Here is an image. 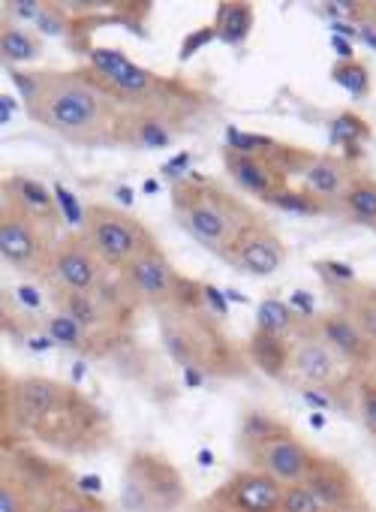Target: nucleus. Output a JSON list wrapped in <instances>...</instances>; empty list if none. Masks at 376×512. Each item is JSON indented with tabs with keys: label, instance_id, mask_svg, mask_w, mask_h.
Segmentation results:
<instances>
[{
	"label": "nucleus",
	"instance_id": "obj_10",
	"mask_svg": "<svg viewBox=\"0 0 376 512\" xmlns=\"http://www.w3.org/2000/svg\"><path fill=\"white\" fill-rule=\"evenodd\" d=\"M220 497L238 512H280L283 482L265 470H244L223 485Z\"/></svg>",
	"mask_w": 376,
	"mask_h": 512
},
{
	"label": "nucleus",
	"instance_id": "obj_35",
	"mask_svg": "<svg viewBox=\"0 0 376 512\" xmlns=\"http://www.w3.org/2000/svg\"><path fill=\"white\" fill-rule=\"evenodd\" d=\"M361 419L370 431H376V383H367L361 389Z\"/></svg>",
	"mask_w": 376,
	"mask_h": 512
},
{
	"label": "nucleus",
	"instance_id": "obj_16",
	"mask_svg": "<svg viewBox=\"0 0 376 512\" xmlns=\"http://www.w3.org/2000/svg\"><path fill=\"white\" fill-rule=\"evenodd\" d=\"M289 368L313 386H325L334 380L337 374V353L322 341V338H307L292 350V362Z\"/></svg>",
	"mask_w": 376,
	"mask_h": 512
},
{
	"label": "nucleus",
	"instance_id": "obj_19",
	"mask_svg": "<svg viewBox=\"0 0 376 512\" xmlns=\"http://www.w3.org/2000/svg\"><path fill=\"white\" fill-rule=\"evenodd\" d=\"M247 350H250L253 365H256L265 377H274V380H280V377L286 374L289 362H292V350L283 344V338H280V335H271V332H262V329H256V332L250 335Z\"/></svg>",
	"mask_w": 376,
	"mask_h": 512
},
{
	"label": "nucleus",
	"instance_id": "obj_33",
	"mask_svg": "<svg viewBox=\"0 0 376 512\" xmlns=\"http://www.w3.org/2000/svg\"><path fill=\"white\" fill-rule=\"evenodd\" d=\"M0 512H25V494L16 482L0 485Z\"/></svg>",
	"mask_w": 376,
	"mask_h": 512
},
{
	"label": "nucleus",
	"instance_id": "obj_25",
	"mask_svg": "<svg viewBox=\"0 0 376 512\" xmlns=\"http://www.w3.org/2000/svg\"><path fill=\"white\" fill-rule=\"evenodd\" d=\"M292 323H295V314H292L283 302L268 299V302H262V305H259L256 329H262V332H271V335H280V338H283V332H289V329H292Z\"/></svg>",
	"mask_w": 376,
	"mask_h": 512
},
{
	"label": "nucleus",
	"instance_id": "obj_13",
	"mask_svg": "<svg viewBox=\"0 0 376 512\" xmlns=\"http://www.w3.org/2000/svg\"><path fill=\"white\" fill-rule=\"evenodd\" d=\"M283 256H286L283 241H280L271 229L253 226V229L241 238V244L235 247V253L229 256V260H232L241 272H247V275H253V278H268V275H274V272L283 266Z\"/></svg>",
	"mask_w": 376,
	"mask_h": 512
},
{
	"label": "nucleus",
	"instance_id": "obj_26",
	"mask_svg": "<svg viewBox=\"0 0 376 512\" xmlns=\"http://www.w3.org/2000/svg\"><path fill=\"white\" fill-rule=\"evenodd\" d=\"M244 437L247 440H253L259 449L265 446V443H271V440H277V437H283V434H289V428H283L280 422H274V419H268V416H262V413H247L244 416Z\"/></svg>",
	"mask_w": 376,
	"mask_h": 512
},
{
	"label": "nucleus",
	"instance_id": "obj_15",
	"mask_svg": "<svg viewBox=\"0 0 376 512\" xmlns=\"http://www.w3.org/2000/svg\"><path fill=\"white\" fill-rule=\"evenodd\" d=\"M319 338L346 362H370L376 353V344L364 335V329L346 311L322 317L319 320Z\"/></svg>",
	"mask_w": 376,
	"mask_h": 512
},
{
	"label": "nucleus",
	"instance_id": "obj_30",
	"mask_svg": "<svg viewBox=\"0 0 376 512\" xmlns=\"http://www.w3.org/2000/svg\"><path fill=\"white\" fill-rule=\"evenodd\" d=\"M331 127H334V139H337V142H343L346 148H352L358 139H364V136H367V124H364L361 118H355L352 112L340 115Z\"/></svg>",
	"mask_w": 376,
	"mask_h": 512
},
{
	"label": "nucleus",
	"instance_id": "obj_29",
	"mask_svg": "<svg viewBox=\"0 0 376 512\" xmlns=\"http://www.w3.org/2000/svg\"><path fill=\"white\" fill-rule=\"evenodd\" d=\"M268 205H274V208H283V211H292V214H319L322 211V205H319V199L316 196H310L307 190L304 193H295V190H280V193H274L271 199H268Z\"/></svg>",
	"mask_w": 376,
	"mask_h": 512
},
{
	"label": "nucleus",
	"instance_id": "obj_28",
	"mask_svg": "<svg viewBox=\"0 0 376 512\" xmlns=\"http://www.w3.org/2000/svg\"><path fill=\"white\" fill-rule=\"evenodd\" d=\"M49 335H52V341H58L61 347H70V350L85 344V326L76 323L73 317H67L64 311L49 317Z\"/></svg>",
	"mask_w": 376,
	"mask_h": 512
},
{
	"label": "nucleus",
	"instance_id": "obj_27",
	"mask_svg": "<svg viewBox=\"0 0 376 512\" xmlns=\"http://www.w3.org/2000/svg\"><path fill=\"white\" fill-rule=\"evenodd\" d=\"M280 512H328V509L316 500V494L304 482H292V485H283Z\"/></svg>",
	"mask_w": 376,
	"mask_h": 512
},
{
	"label": "nucleus",
	"instance_id": "obj_17",
	"mask_svg": "<svg viewBox=\"0 0 376 512\" xmlns=\"http://www.w3.org/2000/svg\"><path fill=\"white\" fill-rule=\"evenodd\" d=\"M7 199L16 202L19 208H25L28 214L46 220V223H55L58 220V202L55 196L46 190V184L34 181V178H25V175H16L7 181Z\"/></svg>",
	"mask_w": 376,
	"mask_h": 512
},
{
	"label": "nucleus",
	"instance_id": "obj_18",
	"mask_svg": "<svg viewBox=\"0 0 376 512\" xmlns=\"http://www.w3.org/2000/svg\"><path fill=\"white\" fill-rule=\"evenodd\" d=\"M304 175V187L310 196L316 199H334V196H343L346 187L352 184L343 163H337L334 157H313L307 163V169L301 172Z\"/></svg>",
	"mask_w": 376,
	"mask_h": 512
},
{
	"label": "nucleus",
	"instance_id": "obj_31",
	"mask_svg": "<svg viewBox=\"0 0 376 512\" xmlns=\"http://www.w3.org/2000/svg\"><path fill=\"white\" fill-rule=\"evenodd\" d=\"M349 317L364 329V335L376 344V299H361L352 311H349Z\"/></svg>",
	"mask_w": 376,
	"mask_h": 512
},
{
	"label": "nucleus",
	"instance_id": "obj_4",
	"mask_svg": "<svg viewBox=\"0 0 376 512\" xmlns=\"http://www.w3.org/2000/svg\"><path fill=\"white\" fill-rule=\"evenodd\" d=\"M82 235L100 253V260L118 272H124L148 244H154L139 220L109 205H88L82 211Z\"/></svg>",
	"mask_w": 376,
	"mask_h": 512
},
{
	"label": "nucleus",
	"instance_id": "obj_23",
	"mask_svg": "<svg viewBox=\"0 0 376 512\" xmlns=\"http://www.w3.org/2000/svg\"><path fill=\"white\" fill-rule=\"evenodd\" d=\"M340 199H343V205H346L358 220L376 223V184H370V181H352Z\"/></svg>",
	"mask_w": 376,
	"mask_h": 512
},
{
	"label": "nucleus",
	"instance_id": "obj_14",
	"mask_svg": "<svg viewBox=\"0 0 376 512\" xmlns=\"http://www.w3.org/2000/svg\"><path fill=\"white\" fill-rule=\"evenodd\" d=\"M259 464L274 479L292 485V482L307 479L310 467L316 464V455L301 440H295L292 434H283V437H277V440H271V443H265L259 449Z\"/></svg>",
	"mask_w": 376,
	"mask_h": 512
},
{
	"label": "nucleus",
	"instance_id": "obj_12",
	"mask_svg": "<svg viewBox=\"0 0 376 512\" xmlns=\"http://www.w3.org/2000/svg\"><path fill=\"white\" fill-rule=\"evenodd\" d=\"M13 413L22 425L34 428L43 416H49L73 389L49 380V377H22L13 383Z\"/></svg>",
	"mask_w": 376,
	"mask_h": 512
},
{
	"label": "nucleus",
	"instance_id": "obj_9",
	"mask_svg": "<svg viewBox=\"0 0 376 512\" xmlns=\"http://www.w3.org/2000/svg\"><path fill=\"white\" fill-rule=\"evenodd\" d=\"M283 151H265V154H244V151H229L223 154V163L229 169V175L235 178V184H241L247 193L259 196V199H271L274 193L286 190V166L280 163Z\"/></svg>",
	"mask_w": 376,
	"mask_h": 512
},
{
	"label": "nucleus",
	"instance_id": "obj_1",
	"mask_svg": "<svg viewBox=\"0 0 376 512\" xmlns=\"http://www.w3.org/2000/svg\"><path fill=\"white\" fill-rule=\"evenodd\" d=\"M13 79L25 94L28 115L40 127L85 148L127 145L133 109L91 70L16 73Z\"/></svg>",
	"mask_w": 376,
	"mask_h": 512
},
{
	"label": "nucleus",
	"instance_id": "obj_2",
	"mask_svg": "<svg viewBox=\"0 0 376 512\" xmlns=\"http://www.w3.org/2000/svg\"><path fill=\"white\" fill-rule=\"evenodd\" d=\"M172 208L196 241L223 256H232L241 238L259 226L244 202L211 181H178L172 190Z\"/></svg>",
	"mask_w": 376,
	"mask_h": 512
},
{
	"label": "nucleus",
	"instance_id": "obj_20",
	"mask_svg": "<svg viewBox=\"0 0 376 512\" xmlns=\"http://www.w3.org/2000/svg\"><path fill=\"white\" fill-rule=\"evenodd\" d=\"M55 302L61 305L58 311H64L67 317H73L76 323H82L85 329L91 326H103L112 311L106 308V302L100 299V293H55Z\"/></svg>",
	"mask_w": 376,
	"mask_h": 512
},
{
	"label": "nucleus",
	"instance_id": "obj_6",
	"mask_svg": "<svg viewBox=\"0 0 376 512\" xmlns=\"http://www.w3.org/2000/svg\"><path fill=\"white\" fill-rule=\"evenodd\" d=\"M49 226L52 223L28 214L25 208L7 199L4 214H0V256H4L13 269L43 278L52 247H55Z\"/></svg>",
	"mask_w": 376,
	"mask_h": 512
},
{
	"label": "nucleus",
	"instance_id": "obj_22",
	"mask_svg": "<svg viewBox=\"0 0 376 512\" xmlns=\"http://www.w3.org/2000/svg\"><path fill=\"white\" fill-rule=\"evenodd\" d=\"M40 52H43V43L19 25H7L4 34H0V55L10 64H31L40 58Z\"/></svg>",
	"mask_w": 376,
	"mask_h": 512
},
{
	"label": "nucleus",
	"instance_id": "obj_11",
	"mask_svg": "<svg viewBox=\"0 0 376 512\" xmlns=\"http://www.w3.org/2000/svg\"><path fill=\"white\" fill-rule=\"evenodd\" d=\"M304 485L316 494V500L328 512H352L361 503V491H358L352 473L331 458H316Z\"/></svg>",
	"mask_w": 376,
	"mask_h": 512
},
{
	"label": "nucleus",
	"instance_id": "obj_5",
	"mask_svg": "<svg viewBox=\"0 0 376 512\" xmlns=\"http://www.w3.org/2000/svg\"><path fill=\"white\" fill-rule=\"evenodd\" d=\"M160 332L172 359H178L187 368L211 365L214 359L226 356V341L220 338L211 317L199 314L196 305L160 308Z\"/></svg>",
	"mask_w": 376,
	"mask_h": 512
},
{
	"label": "nucleus",
	"instance_id": "obj_3",
	"mask_svg": "<svg viewBox=\"0 0 376 512\" xmlns=\"http://www.w3.org/2000/svg\"><path fill=\"white\" fill-rule=\"evenodd\" d=\"M181 473L160 455L136 452L124 473L121 500L130 512H172L184 503Z\"/></svg>",
	"mask_w": 376,
	"mask_h": 512
},
{
	"label": "nucleus",
	"instance_id": "obj_21",
	"mask_svg": "<svg viewBox=\"0 0 376 512\" xmlns=\"http://www.w3.org/2000/svg\"><path fill=\"white\" fill-rule=\"evenodd\" d=\"M253 28V7L250 4H220L214 19V37L226 46H241Z\"/></svg>",
	"mask_w": 376,
	"mask_h": 512
},
{
	"label": "nucleus",
	"instance_id": "obj_32",
	"mask_svg": "<svg viewBox=\"0 0 376 512\" xmlns=\"http://www.w3.org/2000/svg\"><path fill=\"white\" fill-rule=\"evenodd\" d=\"M37 28H40L43 34H49V37H55V34H67L64 10H61V7H49V4H46L43 16L37 19Z\"/></svg>",
	"mask_w": 376,
	"mask_h": 512
},
{
	"label": "nucleus",
	"instance_id": "obj_36",
	"mask_svg": "<svg viewBox=\"0 0 376 512\" xmlns=\"http://www.w3.org/2000/svg\"><path fill=\"white\" fill-rule=\"evenodd\" d=\"M61 512H103V509L82 494H67V497H61Z\"/></svg>",
	"mask_w": 376,
	"mask_h": 512
},
{
	"label": "nucleus",
	"instance_id": "obj_8",
	"mask_svg": "<svg viewBox=\"0 0 376 512\" xmlns=\"http://www.w3.org/2000/svg\"><path fill=\"white\" fill-rule=\"evenodd\" d=\"M121 278L130 284L136 299L157 305V311L172 308V305H196V299L187 296L190 284L175 272V266L166 260V253L157 244H148L121 272Z\"/></svg>",
	"mask_w": 376,
	"mask_h": 512
},
{
	"label": "nucleus",
	"instance_id": "obj_34",
	"mask_svg": "<svg viewBox=\"0 0 376 512\" xmlns=\"http://www.w3.org/2000/svg\"><path fill=\"white\" fill-rule=\"evenodd\" d=\"M7 10H10V16L25 19V22H34V25H37V19L43 16L46 4H37V0H13V4H7Z\"/></svg>",
	"mask_w": 376,
	"mask_h": 512
},
{
	"label": "nucleus",
	"instance_id": "obj_24",
	"mask_svg": "<svg viewBox=\"0 0 376 512\" xmlns=\"http://www.w3.org/2000/svg\"><path fill=\"white\" fill-rule=\"evenodd\" d=\"M331 79H334L340 88H346L349 94H355V97L367 94V88H370V73H367V67H364L361 61H355V58L337 61L334 70H331Z\"/></svg>",
	"mask_w": 376,
	"mask_h": 512
},
{
	"label": "nucleus",
	"instance_id": "obj_7",
	"mask_svg": "<svg viewBox=\"0 0 376 512\" xmlns=\"http://www.w3.org/2000/svg\"><path fill=\"white\" fill-rule=\"evenodd\" d=\"M106 263L91 247L82 232L64 235L55 241L43 278L55 287V293H94L103 284Z\"/></svg>",
	"mask_w": 376,
	"mask_h": 512
}]
</instances>
